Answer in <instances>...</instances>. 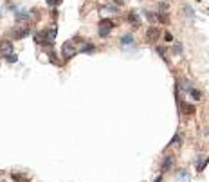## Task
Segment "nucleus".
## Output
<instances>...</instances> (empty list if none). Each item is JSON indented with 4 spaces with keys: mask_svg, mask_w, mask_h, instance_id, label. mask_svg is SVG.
<instances>
[{
    "mask_svg": "<svg viewBox=\"0 0 209 182\" xmlns=\"http://www.w3.org/2000/svg\"><path fill=\"white\" fill-rule=\"evenodd\" d=\"M112 29H114V22H112V20H101V22H99V34H101L103 38H106Z\"/></svg>",
    "mask_w": 209,
    "mask_h": 182,
    "instance_id": "obj_1",
    "label": "nucleus"
},
{
    "mask_svg": "<svg viewBox=\"0 0 209 182\" xmlns=\"http://www.w3.org/2000/svg\"><path fill=\"white\" fill-rule=\"evenodd\" d=\"M61 54H63V58H65V60H69V58H72V56L76 54V49L72 47V42L63 43V47H61Z\"/></svg>",
    "mask_w": 209,
    "mask_h": 182,
    "instance_id": "obj_2",
    "label": "nucleus"
},
{
    "mask_svg": "<svg viewBox=\"0 0 209 182\" xmlns=\"http://www.w3.org/2000/svg\"><path fill=\"white\" fill-rule=\"evenodd\" d=\"M0 52H2V56L11 54V52H13V43H11L9 40H2V42H0Z\"/></svg>",
    "mask_w": 209,
    "mask_h": 182,
    "instance_id": "obj_3",
    "label": "nucleus"
},
{
    "mask_svg": "<svg viewBox=\"0 0 209 182\" xmlns=\"http://www.w3.org/2000/svg\"><path fill=\"white\" fill-rule=\"evenodd\" d=\"M146 38H148V42L159 40V27H150V29L146 31Z\"/></svg>",
    "mask_w": 209,
    "mask_h": 182,
    "instance_id": "obj_4",
    "label": "nucleus"
},
{
    "mask_svg": "<svg viewBox=\"0 0 209 182\" xmlns=\"http://www.w3.org/2000/svg\"><path fill=\"white\" fill-rule=\"evenodd\" d=\"M14 16H16L18 22H25V20H29L31 13L29 11H14Z\"/></svg>",
    "mask_w": 209,
    "mask_h": 182,
    "instance_id": "obj_5",
    "label": "nucleus"
},
{
    "mask_svg": "<svg viewBox=\"0 0 209 182\" xmlns=\"http://www.w3.org/2000/svg\"><path fill=\"white\" fill-rule=\"evenodd\" d=\"M128 22H132L134 27H139V25H141V20H139L137 13H130V14H128Z\"/></svg>",
    "mask_w": 209,
    "mask_h": 182,
    "instance_id": "obj_6",
    "label": "nucleus"
},
{
    "mask_svg": "<svg viewBox=\"0 0 209 182\" xmlns=\"http://www.w3.org/2000/svg\"><path fill=\"white\" fill-rule=\"evenodd\" d=\"M29 34V29H20V31H13V36H14V40H20V38H23V36H27Z\"/></svg>",
    "mask_w": 209,
    "mask_h": 182,
    "instance_id": "obj_7",
    "label": "nucleus"
},
{
    "mask_svg": "<svg viewBox=\"0 0 209 182\" xmlns=\"http://www.w3.org/2000/svg\"><path fill=\"white\" fill-rule=\"evenodd\" d=\"M121 43H123L124 47H126V45H132V43H134V36H132V34H124V36L121 38Z\"/></svg>",
    "mask_w": 209,
    "mask_h": 182,
    "instance_id": "obj_8",
    "label": "nucleus"
},
{
    "mask_svg": "<svg viewBox=\"0 0 209 182\" xmlns=\"http://www.w3.org/2000/svg\"><path fill=\"white\" fill-rule=\"evenodd\" d=\"M94 51H96V47H94L92 43H85V45L81 47V52H83V54H90V52H94Z\"/></svg>",
    "mask_w": 209,
    "mask_h": 182,
    "instance_id": "obj_9",
    "label": "nucleus"
},
{
    "mask_svg": "<svg viewBox=\"0 0 209 182\" xmlns=\"http://www.w3.org/2000/svg\"><path fill=\"white\" fill-rule=\"evenodd\" d=\"M171 164H173V157H166V159H164V164H162V171H168V170L171 168Z\"/></svg>",
    "mask_w": 209,
    "mask_h": 182,
    "instance_id": "obj_10",
    "label": "nucleus"
},
{
    "mask_svg": "<svg viewBox=\"0 0 209 182\" xmlns=\"http://www.w3.org/2000/svg\"><path fill=\"white\" fill-rule=\"evenodd\" d=\"M4 58H5V61H7V63H16V61H18V56H16V54H13V52H11V54H7V56H4Z\"/></svg>",
    "mask_w": 209,
    "mask_h": 182,
    "instance_id": "obj_11",
    "label": "nucleus"
},
{
    "mask_svg": "<svg viewBox=\"0 0 209 182\" xmlns=\"http://www.w3.org/2000/svg\"><path fill=\"white\" fill-rule=\"evenodd\" d=\"M189 94L193 96V99H195V101H198V99H202V94H200L198 90H195V88H191V90H189Z\"/></svg>",
    "mask_w": 209,
    "mask_h": 182,
    "instance_id": "obj_12",
    "label": "nucleus"
},
{
    "mask_svg": "<svg viewBox=\"0 0 209 182\" xmlns=\"http://www.w3.org/2000/svg\"><path fill=\"white\" fill-rule=\"evenodd\" d=\"M144 14H146V18H148L150 22H157V14H153V13H150V11H144Z\"/></svg>",
    "mask_w": 209,
    "mask_h": 182,
    "instance_id": "obj_13",
    "label": "nucleus"
},
{
    "mask_svg": "<svg viewBox=\"0 0 209 182\" xmlns=\"http://www.w3.org/2000/svg\"><path fill=\"white\" fill-rule=\"evenodd\" d=\"M180 139H182V137H180V135L177 134V135H175V137L171 139V143H170V146H173V144H179V143H180Z\"/></svg>",
    "mask_w": 209,
    "mask_h": 182,
    "instance_id": "obj_14",
    "label": "nucleus"
},
{
    "mask_svg": "<svg viewBox=\"0 0 209 182\" xmlns=\"http://www.w3.org/2000/svg\"><path fill=\"white\" fill-rule=\"evenodd\" d=\"M184 110H186V114H193V112H195V108H193L191 105H186V106H184Z\"/></svg>",
    "mask_w": 209,
    "mask_h": 182,
    "instance_id": "obj_15",
    "label": "nucleus"
},
{
    "mask_svg": "<svg viewBox=\"0 0 209 182\" xmlns=\"http://www.w3.org/2000/svg\"><path fill=\"white\" fill-rule=\"evenodd\" d=\"M47 4L54 7V5H60V4H61V0H47Z\"/></svg>",
    "mask_w": 209,
    "mask_h": 182,
    "instance_id": "obj_16",
    "label": "nucleus"
},
{
    "mask_svg": "<svg viewBox=\"0 0 209 182\" xmlns=\"http://www.w3.org/2000/svg\"><path fill=\"white\" fill-rule=\"evenodd\" d=\"M157 52L161 54V58H164V60H166V54H164V49H162V47H157Z\"/></svg>",
    "mask_w": 209,
    "mask_h": 182,
    "instance_id": "obj_17",
    "label": "nucleus"
},
{
    "mask_svg": "<svg viewBox=\"0 0 209 182\" xmlns=\"http://www.w3.org/2000/svg\"><path fill=\"white\" fill-rule=\"evenodd\" d=\"M186 14H189L191 18L195 16V13H193V9H191V7H186Z\"/></svg>",
    "mask_w": 209,
    "mask_h": 182,
    "instance_id": "obj_18",
    "label": "nucleus"
},
{
    "mask_svg": "<svg viewBox=\"0 0 209 182\" xmlns=\"http://www.w3.org/2000/svg\"><path fill=\"white\" fill-rule=\"evenodd\" d=\"M164 40H166V42H173V36H171L170 32H166V34H164Z\"/></svg>",
    "mask_w": 209,
    "mask_h": 182,
    "instance_id": "obj_19",
    "label": "nucleus"
},
{
    "mask_svg": "<svg viewBox=\"0 0 209 182\" xmlns=\"http://www.w3.org/2000/svg\"><path fill=\"white\" fill-rule=\"evenodd\" d=\"M159 7H161L162 11H166V9H168V4H164V2H161V4H159Z\"/></svg>",
    "mask_w": 209,
    "mask_h": 182,
    "instance_id": "obj_20",
    "label": "nucleus"
},
{
    "mask_svg": "<svg viewBox=\"0 0 209 182\" xmlns=\"http://www.w3.org/2000/svg\"><path fill=\"white\" fill-rule=\"evenodd\" d=\"M112 2H114V4H117V7H121V5L124 4V0H112Z\"/></svg>",
    "mask_w": 209,
    "mask_h": 182,
    "instance_id": "obj_21",
    "label": "nucleus"
},
{
    "mask_svg": "<svg viewBox=\"0 0 209 182\" xmlns=\"http://www.w3.org/2000/svg\"><path fill=\"white\" fill-rule=\"evenodd\" d=\"M155 182H161V177H159V179H155Z\"/></svg>",
    "mask_w": 209,
    "mask_h": 182,
    "instance_id": "obj_22",
    "label": "nucleus"
}]
</instances>
